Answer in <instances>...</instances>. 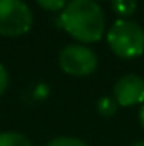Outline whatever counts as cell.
<instances>
[{
	"label": "cell",
	"mask_w": 144,
	"mask_h": 146,
	"mask_svg": "<svg viewBox=\"0 0 144 146\" xmlns=\"http://www.w3.org/2000/svg\"><path fill=\"white\" fill-rule=\"evenodd\" d=\"M7 85H9V73H7L3 65H0V95L5 92Z\"/></svg>",
	"instance_id": "11"
},
{
	"label": "cell",
	"mask_w": 144,
	"mask_h": 146,
	"mask_svg": "<svg viewBox=\"0 0 144 146\" xmlns=\"http://www.w3.org/2000/svg\"><path fill=\"white\" fill-rule=\"evenodd\" d=\"M114 99L117 106L131 107L144 104V78L139 75L129 73L120 76L114 85Z\"/></svg>",
	"instance_id": "5"
},
{
	"label": "cell",
	"mask_w": 144,
	"mask_h": 146,
	"mask_svg": "<svg viewBox=\"0 0 144 146\" xmlns=\"http://www.w3.org/2000/svg\"><path fill=\"white\" fill-rule=\"evenodd\" d=\"M0 146H32L31 141L20 133H0Z\"/></svg>",
	"instance_id": "7"
},
{
	"label": "cell",
	"mask_w": 144,
	"mask_h": 146,
	"mask_svg": "<svg viewBox=\"0 0 144 146\" xmlns=\"http://www.w3.org/2000/svg\"><path fill=\"white\" fill-rule=\"evenodd\" d=\"M37 5L49 12H58L66 7V0H36Z\"/></svg>",
	"instance_id": "10"
},
{
	"label": "cell",
	"mask_w": 144,
	"mask_h": 146,
	"mask_svg": "<svg viewBox=\"0 0 144 146\" xmlns=\"http://www.w3.org/2000/svg\"><path fill=\"white\" fill-rule=\"evenodd\" d=\"M136 9H137V0H112V10L120 19H127L134 15Z\"/></svg>",
	"instance_id": "6"
},
{
	"label": "cell",
	"mask_w": 144,
	"mask_h": 146,
	"mask_svg": "<svg viewBox=\"0 0 144 146\" xmlns=\"http://www.w3.org/2000/svg\"><path fill=\"white\" fill-rule=\"evenodd\" d=\"M97 109H98V114L104 115V117H110L115 114L117 110V102L114 97H102L97 104Z\"/></svg>",
	"instance_id": "8"
},
{
	"label": "cell",
	"mask_w": 144,
	"mask_h": 146,
	"mask_svg": "<svg viewBox=\"0 0 144 146\" xmlns=\"http://www.w3.org/2000/svg\"><path fill=\"white\" fill-rule=\"evenodd\" d=\"M59 21L80 44L98 42L105 33V14L95 0H70L61 10Z\"/></svg>",
	"instance_id": "1"
},
{
	"label": "cell",
	"mask_w": 144,
	"mask_h": 146,
	"mask_svg": "<svg viewBox=\"0 0 144 146\" xmlns=\"http://www.w3.org/2000/svg\"><path fill=\"white\" fill-rule=\"evenodd\" d=\"M46 146H88L83 139L80 138H73V136H59L51 139Z\"/></svg>",
	"instance_id": "9"
},
{
	"label": "cell",
	"mask_w": 144,
	"mask_h": 146,
	"mask_svg": "<svg viewBox=\"0 0 144 146\" xmlns=\"http://www.w3.org/2000/svg\"><path fill=\"white\" fill-rule=\"evenodd\" d=\"M32 27V10L22 0H0V36H24Z\"/></svg>",
	"instance_id": "3"
},
{
	"label": "cell",
	"mask_w": 144,
	"mask_h": 146,
	"mask_svg": "<svg viewBox=\"0 0 144 146\" xmlns=\"http://www.w3.org/2000/svg\"><path fill=\"white\" fill-rule=\"evenodd\" d=\"M139 122H141V126L144 127V104L141 106V110H139Z\"/></svg>",
	"instance_id": "12"
},
{
	"label": "cell",
	"mask_w": 144,
	"mask_h": 146,
	"mask_svg": "<svg viewBox=\"0 0 144 146\" xmlns=\"http://www.w3.org/2000/svg\"><path fill=\"white\" fill-rule=\"evenodd\" d=\"M112 53L122 60H132L144 53V29L131 19H119L107 33Z\"/></svg>",
	"instance_id": "2"
},
{
	"label": "cell",
	"mask_w": 144,
	"mask_h": 146,
	"mask_svg": "<svg viewBox=\"0 0 144 146\" xmlns=\"http://www.w3.org/2000/svg\"><path fill=\"white\" fill-rule=\"evenodd\" d=\"M59 66L66 75L71 76H88L97 70L98 58L97 54L80 42L68 44L59 53Z\"/></svg>",
	"instance_id": "4"
},
{
	"label": "cell",
	"mask_w": 144,
	"mask_h": 146,
	"mask_svg": "<svg viewBox=\"0 0 144 146\" xmlns=\"http://www.w3.org/2000/svg\"><path fill=\"white\" fill-rule=\"evenodd\" d=\"M131 146H144V141H137V143H132Z\"/></svg>",
	"instance_id": "13"
}]
</instances>
